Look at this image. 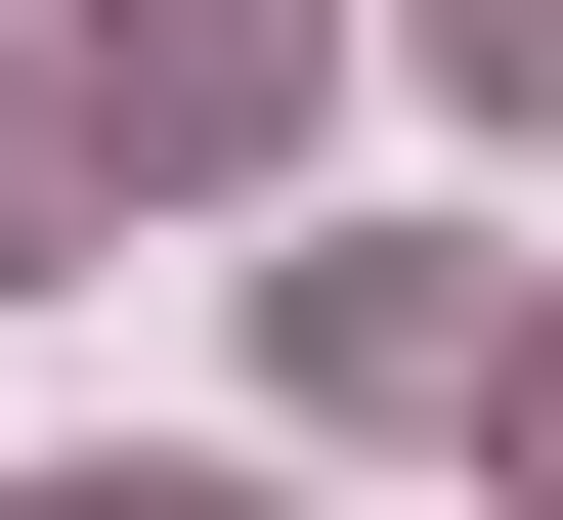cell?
<instances>
[{"label": "cell", "instance_id": "1", "mask_svg": "<svg viewBox=\"0 0 563 520\" xmlns=\"http://www.w3.org/2000/svg\"><path fill=\"white\" fill-rule=\"evenodd\" d=\"M87 87H131V174H261V131H303V0H131Z\"/></svg>", "mask_w": 563, "mask_h": 520}, {"label": "cell", "instance_id": "2", "mask_svg": "<svg viewBox=\"0 0 563 520\" xmlns=\"http://www.w3.org/2000/svg\"><path fill=\"white\" fill-rule=\"evenodd\" d=\"M520 477H563V347H520Z\"/></svg>", "mask_w": 563, "mask_h": 520}]
</instances>
